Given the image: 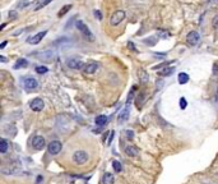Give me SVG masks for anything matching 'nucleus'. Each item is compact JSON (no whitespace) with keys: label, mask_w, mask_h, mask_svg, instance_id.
Returning a JSON list of instances; mask_svg holds the SVG:
<instances>
[{"label":"nucleus","mask_w":218,"mask_h":184,"mask_svg":"<svg viewBox=\"0 0 218 184\" xmlns=\"http://www.w3.org/2000/svg\"><path fill=\"white\" fill-rule=\"evenodd\" d=\"M75 27L78 28V31H81V34L87 38L88 41H93L95 40V36L92 35V31L88 28V26L85 24L83 21H77L75 22Z\"/></svg>","instance_id":"f257e3e1"},{"label":"nucleus","mask_w":218,"mask_h":184,"mask_svg":"<svg viewBox=\"0 0 218 184\" xmlns=\"http://www.w3.org/2000/svg\"><path fill=\"white\" fill-rule=\"evenodd\" d=\"M124 19H125V10L119 9V10L112 13V16L110 17V24L111 26H119Z\"/></svg>","instance_id":"f03ea898"},{"label":"nucleus","mask_w":218,"mask_h":184,"mask_svg":"<svg viewBox=\"0 0 218 184\" xmlns=\"http://www.w3.org/2000/svg\"><path fill=\"white\" fill-rule=\"evenodd\" d=\"M73 160H74V162L78 164V165H83V164L88 161V154L83 150H78L74 152V155H73Z\"/></svg>","instance_id":"7ed1b4c3"},{"label":"nucleus","mask_w":218,"mask_h":184,"mask_svg":"<svg viewBox=\"0 0 218 184\" xmlns=\"http://www.w3.org/2000/svg\"><path fill=\"white\" fill-rule=\"evenodd\" d=\"M23 87L26 91H33L38 87V82L33 77H27V78H24V81H23Z\"/></svg>","instance_id":"20e7f679"},{"label":"nucleus","mask_w":218,"mask_h":184,"mask_svg":"<svg viewBox=\"0 0 218 184\" xmlns=\"http://www.w3.org/2000/svg\"><path fill=\"white\" fill-rule=\"evenodd\" d=\"M45 146H46V141L42 136H35L33 137V140H32V147L35 150L41 151V150L45 148Z\"/></svg>","instance_id":"39448f33"},{"label":"nucleus","mask_w":218,"mask_h":184,"mask_svg":"<svg viewBox=\"0 0 218 184\" xmlns=\"http://www.w3.org/2000/svg\"><path fill=\"white\" fill-rule=\"evenodd\" d=\"M63 144L60 141H52L49 143V154L51 155H57L61 151Z\"/></svg>","instance_id":"423d86ee"},{"label":"nucleus","mask_w":218,"mask_h":184,"mask_svg":"<svg viewBox=\"0 0 218 184\" xmlns=\"http://www.w3.org/2000/svg\"><path fill=\"white\" fill-rule=\"evenodd\" d=\"M46 35H47V31H41V32H38V34H36L35 36L28 37L27 42L31 44V45H37V44H40V42L42 41V38H43Z\"/></svg>","instance_id":"0eeeda50"},{"label":"nucleus","mask_w":218,"mask_h":184,"mask_svg":"<svg viewBox=\"0 0 218 184\" xmlns=\"http://www.w3.org/2000/svg\"><path fill=\"white\" fill-rule=\"evenodd\" d=\"M29 108H31V110L36 111V113L41 111V110L43 109V101H42V98H40V97L33 98V100L29 102Z\"/></svg>","instance_id":"6e6552de"},{"label":"nucleus","mask_w":218,"mask_h":184,"mask_svg":"<svg viewBox=\"0 0 218 184\" xmlns=\"http://www.w3.org/2000/svg\"><path fill=\"white\" fill-rule=\"evenodd\" d=\"M186 41L190 44V45H196L198 42L200 41V35L198 31H191L186 36Z\"/></svg>","instance_id":"1a4fd4ad"},{"label":"nucleus","mask_w":218,"mask_h":184,"mask_svg":"<svg viewBox=\"0 0 218 184\" xmlns=\"http://www.w3.org/2000/svg\"><path fill=\"white\" fill-rule=\"evenodd\" d=\"M67 64H68V67H69L70 69H83L84 65H85L83 62L77 60V59H68Z\"/></svg>","instance_id":"9d476101"},{"label":"nucleus","mask_w":218,"mask_h":184,"mask_svg":"<svg viewBox=\"0 0 218 184\" xmlns=\"http://www.w3.org/2000/svg\"><path fill=\"white\" fill-rule=\"evenodd\" d=\"M97 69H98V64L97 63H88V64L84 65L83 72L84 73H87V74H93V73L97 72Z\"/></svg>","instance_id":"9b49d317"},{"label":"nucleus","mask_w":218,"mask_h":184,"mask_svg":"<svg viewBox=\"0 0 218 184\" xmlns=\"http://www.w3.org/2000/svg\"><path fill=\"white\" fill-rule=\"evenodd\" d=\"M128 119H129V108H125L124 110L120 111V114H119L117 122H119V124H121L124 122H126Z\"/></svg>","instance_id":"f8f14e48"},{"label":"nucleus","mask_w":218,"mask_h":184,"mask_svg":"<svg viewBox=\"0 0 218 184\" xmlns=\"http://www.w3.org/2000/svg\"><path fill=\"white\" fill-rule=\"evenodd\" d=\"M95 123H96V126H98V127L106 126L107 124V116L106 115H98V116H96Z\"/></svg>","instance_id":"ddd939ff"},{"label":"nucleus","mask_w":218,"mask_h":184,"mask_svg":"<svg viewBox=\"0 0 218 184\" xmlns=\"http://www.w3.org/2000/svg\"><path fill=\"white\" fill-rule=\"evenodd\" d=\"M125 154H126L129 157H137L138 156V150L134 146H128L126 148H125Z\"/></svg>","instance_id":"4468645a"},{"label":"nucleus","mask_w":218,"mask_h":184,"mask_svg":"<svg viewBox=\"0 0 218 184\" xmlns=\"http://www.w3.org/2000/svg\"><path fill=\"white\" fill-rule=\"evenodd\" d=\"M102 183L103 184H114L115 183L114 175H112L111 173H106L103 175V178H102Z\"/></svg>","instance_id":"2eb2a0df"},{"label":"nucleus","mask_w":218,"mask_h":184,"mask_svg":"<svg viewBox=\"0 0 218 184\" xmlns=\"http://www.w3.org/2000/svg\"><path fill=\"white\" fill-rule=\"evenodd\" d=\"M27 65H28V62L24 58H21V59H18L17 63L14 64V68H16V69H19V68H26Z\"/></svg>","instance_id":"dca6fc26"},{"label":"nucleus","mask_w":218,"mask_h":184,"mask_svg":"<svg viewBox=\"0 0 218 184\" xmlns=\"http://www.w3.org/2000/svg\"><path fill=\"white\" fill-rule=\"evenodd\" d=\"M177 81H179V83L180 84H185V83H188L189 82V74H186V73H180L179 74V77H177Z\"/></svg>","instance_id":"f3484780"},{"label":"nucleus","mask_w":218,"mask_h":184,"mask_svg":"<svg viewBox=\"0 0 218 184\" xmlns=\"http://www.w3.org/2000/svg\"><path fill=\"white\" fill-rule=\"evenodd\" d=\"M175 69L172 68V67H170V68H163L161 72H158V74L160 76H163V77H167V76H171L172 74V72H174Z\"/></svg>","instance_id":"a211bd4d"},{"label":"nucleus","mask_w":218,"mask_h":184,"mask_svg":"<svg viewBox=\"0 0 218 184\" xmlns=\"http://www.w3.org/2000/svg\"><path fill=\"white\" fill-rule=\"evenodd\" d=\"M52 2V0H38V4L36 5V8H35V10L37 12V10H40V9H42L43 6H46L47 4H50Z\"/></svg>","instance_id":"6ab92c4d"},{"label":"nucleus","mask_w":218,"mask_h":184,"mask_svg":"<svg viewBox=\"0 0 218 184\" xmlns=\"http://www.w3.org/2000/svg\"><path fill=\"white\" fill-rule=\"evenodd\" d=\"M71 9V4H67V5H64L63 8H61V10L57 13V17H63V16H65L67 13L69 12Z\"/></svg>","instance_id":"aec40b11"},{"label":"nucleus","mask_w":218,"mask_h":184,"mask_svg":"<svg viewBox=\"0 0 218 184\" xmlns=\"http://www.w3.org/2000/svg\"><path fill=\"white\" fill-rule=\"evenodd\" d=\"M6 150H8V142H6V140H4V138H2V140H0V152L5 154Z\"/></svg>","instance_id":"412c9836"},{"label":"nucleus","mask_w":218,"mask_h":184,"mask_svg":"<svg viewBox=\"0 0 218 184\" xmlns=\"http://www.w3.org/2000/svg\"><path fill=\"white\" fill-rule=\"evenodd\" d=\"M36 72L38 74H46L49 72V68L45 65H38V67H36Z\"/></svg>","instance_id":"4be33fe9"},{"label":"nucleus","mask_w":218,"mask_h":184,"mask_svg":"<svg viewBox=\"0 0 218 184\" xmlns=\"http://www.w3.org/2000/svg\"><path fill=\"white\" fill-rule=\"evenodd\" d=\"M29 4H31V2H28V0H21V2H19V3L17 4V8L22 10V9H24V8H26V6H28Z\"/></svg>","instance_id":"5701e85b"},{"label":"nucleus","mask_w":218,"mask_h":184,"mask_svg":"<svg viewBox=\"0 0 218 184\" xmlns=\"http://www.w3.org/2000/svg\"><path fill=\"white\" fill-rule=\"evenodd\" d=\"M112 168H114V170L116 173H120L121 172V164L119 162V161H112Z\"/></svg>","instance_id":"b1692460"},{"label":"nucleus","mask_w":218,"mask_h":184,"mask_svg":"<svg viewBox=\"0 0 218 184\" xmlns=\"http://www.w3.org/2000/svg\"><path fill=\"white\" fill-rule=\"evenodd\" d=\"M139 78H140L142 82H147V81H148V74L145 73L144 70H140V72H139Z\"/></svg>","instance_id":"393cba45"},{"label":"nucleus","mask_w":218,"mask_h":184,"mask_svg":"<svg viewBox=\"0 0 218 184\" xmlns=\"http://www.w3.org/2000/svg\"><path fill=\"white\" fill-rule=\"evenodd\" d=\"M186 106H188V101H186V98L185 97H181L180 98V109H186Z\"/></svg>","instance_id":"a878e982"},{"label":"nucleus","mask_w":218,"mask_h":184,"mask_svg":"<svg viewBox=\"0 0 218 184\" xmlns=\"http://www.w3.org/2000/svg\"><path fill=\"white\" fill-rule=\"evenodd\" d=\"M8 16H9V18H10V21H13V19H17V18H18V14H17V12H16V10H10V12L8 13Z\"/></svg>","instance_id":"bb28decb"},{"label":"nucleus","mask_w":218,"mask_h":184,"mask_svg":"<svg viewBox=\"0 0 218 184\" xmlns=\"http://www.w3.org/2000/svg\"><path fill=\"white\" fill-rule=\"evenodd\" d=\"M95 17L98 19V21H102V18H103V16H102V13L98 10V9H96L95 10Z\"/></svg>","instance_id":"cd10ccee"},{"label":"nucleus","mask_w":218,"mask_h":184,"mask_svg":"<svg viewBox=\"0 0 218 184\" xmlns=\"http://www.w3.org/2000/svg\"><path fill=\"white\" fill-rule=\"evenodd\" d=\"M171 62H166V63H161V64H158V65H156V67H153V69H160V68H162V67H166V65H168Z\"/></svg>","instance_id":"c85d7f7f"},{"label":"nucleus","mask_w":218,"mask_h":184,"mask_svg":"<svg viewBox=\"0 0 218 184\" xmlns=\"http://www.w3.org/2000/svg\"><path fill=\"white\" fill-rule=\"evenodd\" d=\"M125 133H126V137L129 138V140H133V138H134V132H133V130H126Z\"/></svg>","instance_id":"c756f323"},{"label":"nucleus","mask_w":218,"mask_h":184,"mask_svg":"<svg viewBox=\"0 0 218 184\" xmlns=\"http://www.w3.org/2000/svg\"><path fill=\"white\" fill-rule=\"evenodd\" d=\"M128 48H129L130 50H133L134 52H138V50H137V48H135V45H134L133 42H128Z\"/></svg>","instance_id":"7c9ffc66"},{"label":"nucleus","mask_w":218,"mask_h":184,"mask_svg":"<svg viewBox=\"0 0 218 184\" xmlns=\"http://www.w3.org/2000/svg\"><path fill=\"white\" fill-rule=\"evenodd\" d=\"M213 27L214 28H218V16H216L213 18Z\"/></svg>","instance_id":"2f4dec72"},{"label":"nucleus","mask_w":218,"mask_h":184,"mask_svg":"<svg viewBox=\"0 0 218 184\" xmlns=\"http://www.w3.org/2000/svg\"><path fill=\"white\" fill-rule=\"evenodd\" d=\"M114 137H115V132L112 130V132H110V140H109V143H107V144H110V143L112 142V140H114Z\"/></svg>","instance_id":"473e14b6"},{"label":"nucleus","mask_w":218,"mask_h":184,"mask_svg":"<svg viewBox=\"0 0 218 184\" xmlns=\"http://www.w3.org/2000/svg\"><path fill=\"white\" fill-rule=\"evenodd\" d=\"M6 44H8V41H4V42H3L2 45H0V49H4L5 46H6Z\"/></svg>","instance_id":"72a5a7b5"},{"label":"nucleus","mask_w":218,"mask_h":184,"mask_svg":"<svg viewBox=\"0 0 218 184\" xmlns=\"http://www.w3.org/2000/svg\"><path fill=\"white\" fill-rule=\"evenodd\" d=\"M0 60H2V63H6V58L2 55V56H0Z\"/></svg>","instance_id":"f704fd0d"},{"label":"nucleus","mask_w":218,"mask_h":184,"mask_svg":"<svg viewBox=\"0 0 218 184\" xmlns=\"http://www.w3.org/2000/svg\"><path fill=\"white\" fill-rule=\"evenodd\" d=\"M4 28H5V23H3V24H2V27H0V30H4Z\"/></svg>","instance_id":"c9c22d12"}]
</instances>
